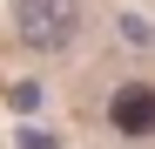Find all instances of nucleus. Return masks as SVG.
<instances>
[{
	"instance_id": "f257e3e1",
	"label": "nucleus",
	"mask_w": 155,
	"mask_h": 149,
	"mask_svg": "<svg viewBox=\"0 0 155 149\" xmlns=\"http://www.w3.org/2000/svg\"><path fill=\"white\" fill-rule=\"evenodd\" d=\"M14 34L34 54H61L81 34V0H14Z\"/></svg>"
},
{
	"instance_id": "f03ea898",
	"label": "nucleus",
	"mask_w": 155,
	"mask_h": 149,
	"mask_svg": "<svg viewBox=\"0 0 155 149\" xmlns=\"http://www.w3.org/2000/svg\"><path fill=\"white\" fill-rule=\"evenodd\" d=\"M108 122L121 136H155V88L148 81H121L115 102H108Z\"/></svg>"
},
{
	"instance_id": "7ed1b4c3",
	"label": "nucleus",
	"mask_w": 155,
	"mask_h": 149,
	"mask_svg": "<svg viewBox=\"0 0 155 149\" xmlns=\"http://www.w3.org/2000/svg\"><path fill=\"white\" fill-rule=\"evenodd\" d=\"M20 149H54V142H47V136H20Z\"/></svg>"
}]
</instances>
